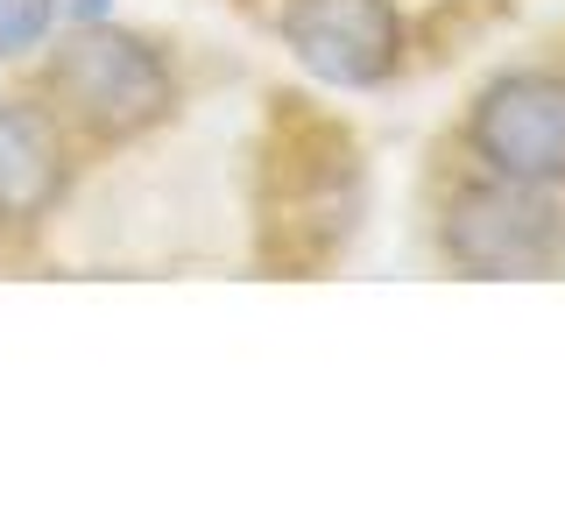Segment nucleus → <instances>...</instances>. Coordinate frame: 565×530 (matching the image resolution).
Masks as SVG:
<instances>
[{"label":"nucleus","mask_w":565,"mask_h":530,"mask_svg":"<svg viewBox=\"0 0 565 530\" xmlns=\"http://www.w3.org/2000/svg\"><path fill=\"white\" fill-rule=\"evenodd\" d=\"M424 241L459 283H552L565 276V199L446 149L424 177Z\"/></svg>","instance_id":"7ed1b4c3"},{"label":"nucleus","mask_w":565,"mask_h":530,"mask_svg":"<svg viewBox=\"0 0 565 530\" xmlns=\"http://www.w3.org/2000/svg\"><path fill=\"white\" fill-rule=\"evenodd\" d=\"M85 170H93V156L50 114V99L35 85H8L0 93V262L35 255V241L57 226Z\"/></svg>","instance_id":"423d86ee"},{"label":"nucleus","mask_w":565,"mask_h":530,"mask_svg":"<svg viewBox=\"0 0 565 530\" xmlns=\"http://www.w3.org/2000/svg\"><path fill=\"white\" fill-rule=\"evenodd\" d=\"M50 29H57V0H0V64L35 57Z\"/></svg>","instance_id":"0eeeda50"},{"label":"nucleus","mask_w":565,"mask_h":530,"mask_svg":"<svg viewBox=\"0 0 565 530\" xmlns=\"http://www.w3.org/2000/svg\"><path fill=\"white\" fill-rule=\"evenodd\" d=\"M29 85L50 99V114L78 135V149L93 163L156 141L191 106V71L177 57V43L128 29V22L50 29V43L35 50Z\"/></svg>","instance_id":"f257e3e1"},{"label":"nucleus","mask_w":565,"mask_h":530,"mask_svg":"<svg viewBox=\"0 0 565 530\" xmlns=\"http://www.w3.org/2000/svg\"><path fill=\"white\" fill-rule=\"evenodd\" d=\"M361 149L332 114L276 99V120L255 149V255L282 276L332 269L361 234Z\"/></svg>","instance_id":"f03ea898"},{"label":"nucleus","mask_w":565,"mask_h":530,"mask_svg":"<svg viewBox=\"0 0 565 530\" xmlns=\"http://www.w3.org/2000/svg\"><path fill=\"white\" fill-rule=\"evenodd\" d=\"M558 57H565V43H558Z\"/></svg>","instance_id":"6e6552de"},{"label":"nucleus","mask_w":565,"mask_h":530,"mask_svg":"<svg viewBox=\"0 0 565 530\" xmlns=\"http://www.w3.org/2000/svg\"><path fill=\"white\" fill-rule=\"evenodd\" d=\"M269 35L326 93H388L417 64L403 0H269Z\"/></svg>","instance_id":"39448f33"},{"label":"nucleus","mask_w":565,"mask_h":530,"mask_svg":"<svg viewBox=\"0 0 565 530\" xmlns=\"http://www.w3.org/2000/svg\"><path fill=\"white\" fill-rule=\"evenodd\" d=\"M446 149L565 199V57H516L473 78L446 128Z\"/></svg>","instance_id":"20e7f679"}]
</instances>
